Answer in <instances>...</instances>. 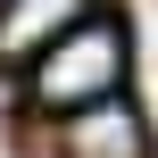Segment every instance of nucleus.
I'll list each match as a JSON object with an SVG mask.
<instances>
[{"label":"nucleus","mask_w":158,"mask_h":158,"mask_svg":"<svg viewBox=\"0 0 158 158\" xmlns=\"http://www.w3.org/2000/svg\"><path fill=\"white\" fill-rule=\"evenodd\" d=\"M117 83H125V25H117V17H75V25L25 67V100L50 108V117H67V108H83V100H108Z\"/></svg>","instance_id":"nucleus-1"},{"label":"nucleus","mask_w":158,"mask_h":158,"mask_svg":"<svg viewBox=\"0 0 158 158\" xmlns=\"http://www.w3.org/2000/svg\"><path fill=\"white\" fill-rule=\"evenodd\" d=\"M0 8H8V0H0Z\"/></svg>","instance_id":"nucleus-5"},{"label":"nucleus","mask_w":158,"mask_h":158,"mask_svg":"<svg viewBox=\"0 0 158 158\" xmlns=\"http://www.w3.org/2000/svg\"><path fill=\"white\" fill-rule=\"evenodd\" d=\"M75 17H92L83 0H8L0 8V67H33Z\"/></svg>","instance_id":"nucleus-3"},{"label":"nucleus","mask_w":158,"mask_h":158,"mask_svg":"<svg viewBox=\"0 0 158 158\" xmlns=\"http://www.w3.org/2000/svg\"><path fill=\"white\" fill-rule=\"evenodd\" d=\"M0 100H8V83H0Z\"/></svg>","instance_id":"nucleus-4"},{"label":"nucleus","mask_w":158,"mask_h":158,"mask_svg":"<svg viewBox=\"0 0 158 158\" xmlns=\"http://www.w3.org/2000/svg\"><path fill=\"white\" fill-rule=\"evenodd\" d=\"M58 150L67 158H150V125L125 92H108V100H83L58 117Z\"/></svg>","instance_id":"nucleus-2"}]
</instances>
